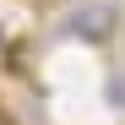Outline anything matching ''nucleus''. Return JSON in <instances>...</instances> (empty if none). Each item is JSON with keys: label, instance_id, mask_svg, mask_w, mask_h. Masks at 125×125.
I'll return each mask as SVG.
<instances>
[{"label": "nucleus", "instance_id": "obj_1", "mask_svg": "<svg viewBox=\"0 0 125 125\" xmlns=\"http://www.w3.org/2000/svg\"><path fill=\"white\" fill-rule=\"evenodd\" d=\"M114 27H120V6L114 0H82V6L65 11V22H60V33L82 38V44H109Z\"/></svg>", "mask_w": 125, "mask_h": 125}, {"label": "nucleus", "instance_id": "obj_2", "mask_svg": "<svg viewBox=\"0 0 125 125\" xmlns=\"http://www.w3.org/2000/svg\"><path fill=\"white\" fill-rule=\"evenodd\" d=\"M0 125H11V114H6V109H0Z\"/></svg>", "mask_w": 125, "mask_h": 125}]
</instances>
